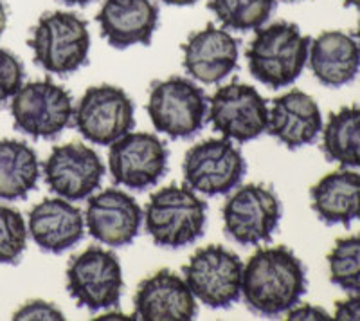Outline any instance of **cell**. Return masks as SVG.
<instances>
[{
    "instance_id": "obj_1",
    "label": "cell",
    "mask_w": 360,
    "mask_h": 321,
    "mask_svg": "<svg viewBox=\"0 0 360 321\" xmlns=\"http://www.w3.org/2000/svg\"><path fill=\"white\" fill-rule=\"evenodd\" d=\"M307 293V269L285 246L259 247L243 268L242 296L259 316L288 313Z\"/></svg>"
},
{
    "instance_id": "obj_8",
    "label": "cell",
    "mask_w": 360,
    "mask_h": 321,
    "mask_svg": "<svg viewBox=\"0 0 360 321\" xmlns=\"http://www.w3.org/2000/svg\"><path fill=\"white\" fill-rule=\"evenodd\" d=\"M123 287V269L117 256L99 246L86 247L67 268L69 294L89 310L117 307Z\"/></svg>"
},
{
    "instance_id": "obj_2",
    "label": "cell",
    "mask_w": 360,
    "mask_h": 321,
    "mask_svg": "<svg viewBox=\"0 0 360 321\" xmlns=\"http://www.w3.org/2000/svg\"><path fill=\"white\" fill-rule=\"evenodd\" d=\"M310 42L292 22H276L256 29V37L247 49L250 75L270 89L292 85L307 65Z\"/></svg>"
},
{
    "instance_id": "obj_27",
    "label": "cell",
    "mask_w": 360,
    "mask_h": 321,
    "mask_svg": "<svg viewBox=\"0 0 360 321\" xmlns=\"http://www.w3.org/2000/svg\"><path fill=\"white\" fill-rule=\"evenodd\" d=\"M27 226L20 211L0 204V264H18L27 247Z\"/></svg>"
},
{
    "instance_id": "obj_11",
    "label": "cell",
    "mask_w": 360,
    "mask_h": 321,
    "mask_svg": "<svg viewBox=\"0 0 360 321\" xmlns=\"http://www.w3.org/2000/svg\"><path fill=\"white\" fill-rule=\"evenodd\" d=\"M182 172L189 188L214 197L231 194L242 182L247 163L227 137L207 139L186 152Z\"/></svg>"
},
{
    "instance_id": "obj_7",
    "label": "cell",
    "mask_w": 360,
    "mask_h": 321,
    "mask_svg": "<svg viewBox=\"0 0 360 321\" xmlns=\"http://www.w3.org/2000/svg\"><path fill=\"white\" fill-rule=\"evenodd\" d=\"M243 262L224 246L198 249L182 268L184 280L198 301L211 309H229L242 296Z\"/></svg>"
},
{
    "instance_id": "obj_15",
    "label": "cell",
    "mask_w": 360,
    "mask_h": 321,
    "mask_svg": "<svg viewBox=\"0 0 360 321\" xmlns=\"http://www.w3.org/2000/svg\"><path fill=\"white\" fill-rule=\"evenodd\" d=\"M143 218L137 201L117 188H108L90 197L85 211L90 235L110 247L130 246L139 235Z\"/></svg>"
},
{
    "instance_id": "obj_25",
    "label": "cell",
    "mask_w": 360,
    "mask_h": 321,
    "mask_svg": "<svg viewBox=\"0 0 360 321\" xmlns=\"http://www.w3.org/2000/svg\"><path fill=\"white\" fill-rule=\"evenodd\" d=\"M207 8L224 27L254 31L269 22L276 9V0H209Z\"/></svg>"
},
{
    "instance_id": "obj_12",
    "label": "cell",
    "mask_w": 360,
    "mask_h": 321,
    "mask_svg": "<svg viewBox=\"0 0 360 321\" xmlns=\"http://www.w3.org/2000/svg\"><path fill=\"white\" fill-rule=\"evenodd\" d=\"M168 159V149L159 137L148 132H128L110 144L108 168L115 184L143 191L164 177Z\"/></svg>"
},
{
    "instance_id": "obj_35",
    "label": "cell",
    "mask_w": 360,
    "mask_h": 321,
    "mask_svg": "<svg viewBox=\"0 0 360 321\" xmlns=\"http://www.w3.org/2000/svg\"><path fill=\"white\" fill-rule=\"evenodd\" d=\"M342 4L346 8H359L360 9V0H342Z\"/></svg>"
},
{
    "instance_id": "obj_14",
    "label": "cell",
    "mask_w": 360,
    "mask_h": 321,
    "mask_svg": "<svg viewBox=\"0 0 360 321\" xmlns=\"http://www.w3.org/2000/svg\"><path fill=\"white\" fill-rule=\"evenodd\" d=\"M45 182L53 194L67 201H83L101 184L105 165L90 146L69 143L54 146L44 165Z\"/></svg>"
},
{
    "instance_id": "obj_33",
    "label": "cell",
    "mask_w": 360,
    "mask_h": 321,
    "mask_svg": "<svg viewBox=\"0 0 360 321\" xmlns=\"http://www.w3.org/2000/svg\"><path fill=\"white\" fill-rule=\"evenodd\" d=\"M162 2L168 6H193L197 4L198 0H162Z\"/></svg>"
},
{
    "instance_id": "obj_23",
    "label": "cell",
    "mask_w": 360,
    "mask_h": 321,
    "mask_svg": "<svg viewBox=\"0 0 360 321\" xmlns=\"http://www.w3.org/2000/svg\"><path fill=\"white\" fill-rule=\"evenodd\" d=\"M38 179L37 152L24 141H0V201H22L37 188Z\"/></svg>"
},
{
    "instance_id": "obj_22",
    "label": "cell",
    "mask_w": 360,
    "mask_h": 321,
    "mask_svg": "<svg viewBox=\"0 0 360 321\" xmlns=\"http://www.w3.org/2000/svg\"><path fill=\"white\" fill-rule=\"evenodd\" d=\"M311 208L326 226L360 220V173L337 170L310 189Z\"/></svg>"
},
{
    "instance_id": "obj_21",
    "label": "cell",
    "mask_w": 360,
    "mask_h": 321,
    "mask_svg": "<svg viewBox=\"0 0 360 321\" xmlns=\"http://www.w3.org/2000/svg\"><path fill=\"white\" fill-rule=\"evenodd\" d=\"M308 65L323 85H348L360 70V47L352 34L324 31L310 42Z\"/></svg>"
},
{
    "instance_id": "obj_3",
    "label": "cell",
    "mask_w": 360,
    "mask_h": 321,
    "mask_svg": "<svg viewBox=\"0 0 360 321\" xmlns=\"http://www.w3.org/2000/svg\"><path fill=\"white\" fill-rule=\"evenodd\" d=\"M207 204L189 186L172 184L152 195L144 210L148 235L160 247L180 249L197 242L205 231Z\"/></svg>"
},
{
    "instance_id": "obj_19",
    "label": "cell",
    "mask_w": 360,
    "mask_h": 321,
    "mask_svg": "<svg viewBox=\"0 0 360 321\" xmlns=\"http://www.w3.org/2000/svg\"><path fill=\"white\" fill-rule=\"evenodd\" d=\"M266 132L290 150L311 144L323 132L319 105L307 92L292 89L272 101Z\"/></svg>"
},
{
    "instance_id": "obj_34",
    "label": "cell",
    "mask_w": 360,
    "mask_h": 321,
    "mask_svg": "<svg viewBox=\"0 0 360 321\" xmlns=\"http://www.w3.org/2000/svg\"><path fill=\"white\" fill-rule=\"evenodd\" d=\"M65 4H72V6H86L90 4L92 0H63Z\"/></svg>"
},
{
    "instance_id": "obj_16",
    "label": "cell",
    "mask_w": 360,
    "mask_h": 321,
    "mask_svg": "<svg viewBox=\"0 0 360 321\" xmlns=\"http://www.w3.org/2000/svg\"><path fill=\"white\" fill-rule=\"evenodd\" d=\"M135 316L144 321H191L198 314L197 298L176 272L160 269L137 287Z\"/></svg>"
},
{
    "instance_id": "obj_29",
    "label": "cell",
    "mask_w": 360,
    "mask_h": 321,
    "mask_svg": "<svg viewBox=\"0 0 360 321\" xmlns=\"http://www.w3.org/2000/svg\"><path fill=\"white\" fill-rule=\"evenodd\" d=\"M13 320L22 321V320H41V321H62L63 313L58 309L56 305L49 303L44 300H33L22 305L17 313L13 314Z\"/></svg>"
},
{
    "instance_id": "obj_37",
    "label": "cell",
    "mask_w": 360,
    "mask_h": 321,
    "mask_svg": "<svg viewBox=\"0 0 360 321\" xmlns=\"http://www.w3.org/2000/svg\"><path fill=\"white\" fill-rule=\"evenodd\" d=\"M287 2H295V0H287Z\"/></svg>"
},
{
    "instance_id": "obj_6",
    "label": "cell",
    "mask_w": 360,
    "mask_h": 321,
    "mask_svg": "<svg viewBox=\"0 0 360 321\" xmlns=\"http://www.w3.org/2000/svg\"><path fill=\"white\" fill-rule=\"evenodd\" d=\"M15 128L33 139H53L74 120L72 96L51 80L29 82L11 99Z\"/></svg>"
},
{
    "instance_id": "obj_24",
    "label": "cell",
    "mask_w": 360,
    "mask_h": 321,
    "mask_svg": "<svg viewBox=\"0 0 360 321\" xmlns=\"http://www.w3.org/2000/svg\"><path fill=\"white\" fill-rule=\"evenodd\" d=\"M323 152L328 160L360 168V107H344L330 114L323 128Z\"/></svg>"
},
{
    "instance_id": "obj_36",
    "label": "cell",
    "mask_w": 360,
    "mask_h": 321,
    "mask_svg": "<svg viewBox=\"0 0 360 321\" xmlns=\"http://www.w3.org/2000/svg\"><path fill=\"white\" fill-rule=\"evenodd\" d=\"M355 40H356V44H359V47H360V22H359V27H356V33H355Z\"/></svg>"
},
{
    "instance_id": "obj_31",
    "label": "cell",
    "mask_w": 360,
    "mask_h": 321,
    "mask_svg": "<svg viewBox=\"0 0 360 321\" xmlns=\"http://www.w3.org/2000/svg\"><path fill=\"white\" fill-rule=\"evenodd\" d=\"M287 314L288 320H332L326 310L315 305H295Z\"/></svg>"
},
{
    "instance_id": "obj_17",
    "label": "cell",
    "mask_w": 360,
    "mask_h": 321,
    "mask_svg": "<svg viewBox=\"0 0 360 321\" xmlns=\"http://www.w3.org/2000/svg\"><path fill=\"white\" fill-rule=\"evenodd\" d=\"M96 18L108 46H150L159 24V6L153 0H103Z\"/></svg>"
},
{
    "instance_id": "obj_26",
    "label": "cell",
    "mask_w": 360,
    "mask_h": 321,
    "mask_svg": "<svg viewBox=\"0 0 360 321\" xmlns=\"http://www.w3.org/2000/svg\"><path fill=\"white\" fill-rule=\"evenodd\" d=\"M330 282L346 293L360 294V235L337 240L328 255Z\"/></svg>"
},
{
    "instance_id": "obj_5",
    "label": "cell",
    "mask_w": 360,
    "mask_h": 321,
    "mask_svg": "<svg viewBox=\"0 0 360 321\" xmlns=\"http://www.w3.org/2000/svg\"><path fill=\"white\" fill-rule=\"evenodd\" d=\"M146 111L157 132L172 139H189L204 127L207 96L191 80L172 76L153 83Z\"/></svg>"
},
{
    "instance_id": "obj_28",
    "label": "cell",
    "mask_w": 360,
    "mask_h": 321,
    "mask_svg": "<svg viewBox=\"0 0 360 321\" xmlns=\"http://www.w3.org/2000/svg\"><path fill=\"white\" fill-rule=\"evenodd\" d=\"M24 65L17 56L0 47V108L24 85Z\"/></svg>"
},
{
    "instance_id": "obj_10",
    "label": "cell",
    "mask_w": 360,
    "mask_h": 321,
    "mask_svg": "<svg viewBox=\"0 0 360 321\" xmlns=\"http://www.w3.org/2000/svg\"><path fill=\"white\" fill-rule=\"evenodd\" d=\"M225 233L242 246H258L272 239L281 220V202L263 184L238 188L224 204Z\"/></svg>"
},
{
    "instance_id": "obj_20",
    "label": "cell",
    "mask_w": 360,
    "mask_h": 321,
    "mask_svg": "<svg viewBox=\"0 0 360 321\" xmlns=\"http://www.w3.org/2000/svg\"><path fill=\"white\" fill-rule=\"evenodd\" d=\"M29 235L41 251L60 255L85 237V215L67 199H45L29 213Z\"/></svg>"
},
{
    "instance_id": "obj_32",
    "label": "cell",
    "mask_w": 360,
    "mask_h": 321,
    "mask_svg": "<svg viewBox=\"0 0 360 321\" xmlns=\"http://www.w3.org/2000/svg\"><path fill=\"white\" fill-rule=\"evenodd\" d=\"M6 25H8V8H6L4 0H0V38L4 34Z\"/></svg>"
},
{
    "instance_id": "obj_13",
    "label": "cell",
    "mask_w": 360,
    "mask_h": 321,
    "mask_svg": "<svg viewBox=\"0 0 360 321\" xmlns=\"http://www.w3.org/2000/svg\"><path fill=\"white\" fill-rule=\"evenodd\" d=\"M207 118L227 139L249 143L266 132L269 107L254 87L234 82L214 92Z\"/></svg>"
},
{
    "instance_id": "obj_30",
    "label": "cell",
    "mask_w": 360,
    "mask_h": 321,
    "mask_svg": "<svg viewBox=\"0 0 360 321\" xmlns=\"http://www.w3.org/2000/svg\"><path fill=\"white\" fill-rule=\"evenodd\" d=\"M335 320L360 321V294L348 298V300L344 301H337Z\"/></svg>"
},
{
    "instance_id": "obj_4",
    "label": "cell",
    "mask_w": 360,
    "mask_h": 321,
    "mask_svg": "<svg viewBox=\"0 0 360 321\" xmlns=\"http://www.w3.org/2000/svg\"><path fill=\"white\" fill-rule=\"evenodd\" d=\"M29 47L34 62L47 73L60 76L76 73L89 62V24L76 13H45L31 31Z\"/></svg>"
},
{
    "instance_id": "obj_18",
    "label": "cell",
    "mask_w": 360,
    "mask_h": 321,
    "mask_svg": "<svg viewBox=\"0 0 360 321\" xmlns=\"http://www.w3.org/2000/svg\"><path fill=\"white\" fill-rule=\"evenodd\" d=\"M182 54L186 73L197 82L213 85L236 69L240 49L233 34L225 29L207 25L186 40Z\"/></svg>"
},
{
    "instance_id": "obj_9",
    "label": "cell",
    "mask_w": 360,
    "mask_h": 321,
    "mask_svg": "<svg viewBox=\"0 0 360 321\" xmlns=\"http://www.w3.org/2000/svg\"><path fill=\"white\" fill-rule=\"evenodd\" d=\"M74 125L86 141L107 146L134 130V101L115 85L89 87L74 108Z\"/></svg>"
}]
</instances>
